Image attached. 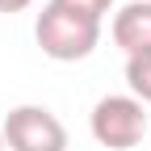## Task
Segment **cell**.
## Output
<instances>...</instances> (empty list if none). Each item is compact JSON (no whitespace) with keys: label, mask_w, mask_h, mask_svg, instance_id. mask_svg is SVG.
Wrapping results in <instances>:
<instances>
[{"label":"cell","mask_w":151,"mask_h":151,"mask_svg":"<svg viewBox=\"0 0 151 151\" xmlns=\"http://www.w3.org/2000/svg\"><path fill=\"white\" fill-rule=\"evenodd\" d=\"M38 46H42V55H50V59L59 63H76V59H88L92 46H97L101 38V21H92V17L84 13H71L63 4H50L42 9V17H38Z\"/></svg>","instance_id":"6da1fadb"},{"label":"cell","mask_w":151,"mask_h":151,"mask_svg":"<svg viewBox=\"0 0 151 151\" xmlns=\"http://www.w3.org/2000/svg\"><path fill=\"white\" fill-rule=\"evenodd\" d=\"M147 134V113L134 97H105L92 109V139L113 151H130Z\"/></svg>","instance_id":"7a4b0ae2"},{"label":"cell","mask_w":151,"mask_h":151,"mask_svg":"<svg viewBox=\"0 0 151 151\" xmlns=\"http://www.w3.org/2000/svg\"><path fill=\"white\" fill-rule=\"evenodd\" d=\"M4 143L13 151H67V130L42 105H21L4 118Z\"/></svg>","instance_id":"3957f363"},{"label":"cell","mask_w":151,"mask_h":151,"mask_svg":"<svg viewBox=\"0 0 151 151\" xmlns=\"http://www.w3.org/2000/svg\"><path fill=\"white\" fill-rule=\"evenodd\" d=\"M113 42L126 50V59L151 50V0H134V4H126L118 13V21H113Z\"/></svg>","instance_id":"277c9868"},{"label":"cell","mask_w":151,"mask_h":151,"mask_svg":"<svg viewBox=\"0 0 151 151\" xmlns=\"http://www.w3.org/2000/svg\"><path fill=\"white\" fill-rule=\"evenodd\" d=\"M126 84H130V92H134L139 101L151 105V50L126 59Z\"/></svg>","instance_id":"5b68a950"},{"label":"cell","mask_w":151,"mask_h":151,"mask_svg":"<svg viewBox=\"0 0 151 151\" xmlns=\"http://www.w3.org/2000/svg\"><path fill=\"white\" fill-rule=\"evenodd\" d=\"M55 4H63V9H71V13H84V17H92V21H101V13H109L113 0H55Z\"/></svg>","instance_id":"8992f818"},{"label":"cell","mask_w":151,"mask_h":151,"mask_svg":"<svg viewBox=\"0 0 151 151\" xmlns=\"http://www.w3.org/2000/svg\"><path fill=\"white\" fill-rule=\"evenodd\" d=\"M29 0H0V13H21Z\"/></svg>","instance_id":"52a82bcc"},{"label":"cell","mask_w":151,"mask_h":151,"mask_svg":"<svg viewBox=\"0 0 151 151\" xmlns=\"http://www.w3.org/2000/svg\"><path fill=\"white\" fill-rule=\"evenodd\" d=\"M0 151H4V134H0Z\"/></svg>","instance_id":"ba28073f"}]
</instances>
